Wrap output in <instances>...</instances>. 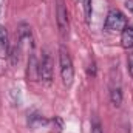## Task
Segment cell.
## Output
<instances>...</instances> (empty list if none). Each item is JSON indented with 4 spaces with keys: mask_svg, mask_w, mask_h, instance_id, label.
I'll return each instance as SVG.
<instances>
[{
    "mask_svg": "<svg viewBox=\"0 0 133 133\" xmlns=\"http://www.w3.org/2000/svg\"><path fill=\"white\" fill-rule=\"evenodd\" d=\"M46 121L42 118V116H37V115H34V116H31L30 118V121H28V124H30V127H36V125H42V124H45Z\"/></svg>",
    "mask_w": 133,
    "mask_h": 133,
    "instance_id": "cell-9",
    "label": "cell"
},
{
    "mask_svg": "<svg viewBox=\"0 0 133 133\" xmlns=\"http://www.w3.org/2000/svg\"><path fill=\"white\" fill-rule=\"evenodd\" d=\"M121 45L125 50L133 48V25H127L121 31Z\"/></svg>",
    "mask_w": 133,
    "mask_h": 133,
    "instance_id": "cell-5",
    "label": "cell"
},
{
    "mask_svg": "<svg viewBox=\"0 0 133 133\" xmlns=\"http://www.w3.org/2000/svg\"><path fill=\"white\" fill-rule=\"evenodd\" d=\"M39 79H42L46 84L53 81V61L50 54H43L42 61L39 62Z\"/></svg>",
    "mask_w": 133,
    "mask_h": 133,
    "instance_id": "cell-4",
    "label": "cell"
},
{
    "mask_svg": "<svg viewBox=\"0 0 133 133\" xmlns=\"http://www.w3.org/2000/svg\"><path fill=\"white\" fill-rule=\"evenodd\" d=\"M56 20H57V26H59V33L62 37L68 36V12H66L65 3L64 0H57V8H56Z\"/></svg>",
    "mask_w": 133,
    "mask_h": 133,
    "instance_id": "cell-3",
    "label": "cell"
},
{
    "mask_svg": "<svg viewBox=\"0 0 133 133\" xmlns=\"http://www.w3.org/2000/svg\"><path fill=\"white\" fill-rule=\"evenodd\" d=\"M91 133H102V129H101V124L98 121L93 122V127H91Z\"/></svg>",
    "mask_w": 133,
    "mask_h": 133,
    "instance_id": "cell-11",
    "label": "cell"
},
{
    "mask_svg": "<svg viewBox=\"0 0 133 133\" xmlns=\"http://www.w3.org/2000/svg\"><path fill=\"white\" fill-rule=\"evenodd\" d=\"M105 30L110 33H119L127 26V20L125 16L119 11V9H110L105 19Z\"/></svg>",
    "mask_w": 133,
    "mask_h": 133,
    "instance_id": "cell-2",
    "label": "cell"
},
{
    "mask_svg": "<svg viewBox=\"0 0 133 133\" xmlns=\"http://www.w3.org/2000/svg\"><path fill=\"white\" fill-rule=\"evenodd\" d=\"M110 98H111V102L115 107H119L121 102H122V91H121V87L119 85H113L111 87V91H110Z\"/></svg>",
    "mask_w": 133,
    "mask_h": 133,
    "instance_id": "cell-8",
    "label": "cell"
},
{
    "mask_svg": "<svg viewBox=\"0 0 133 133\" xmlns=\"http://www.w3.org/2000/svg\"><path fill=\"white\" fill-rule=\"evenodd\" d=\"M8 50H9L8 33H6V28L0 25V59H5L8 56Z\"/></svg>",
    "mask_w": 133,
    "mask_h": 133,
    "instance_id": "cell-6",
    "label": "cell"
},
{
    "mask_svg": "<svg viewBox=\"0 0 133 133\" xmlns=\"http://www.w3.org/2000/svg\"><path fill=\"white\" fill-rule=\"evenodd\" d=\"M127 65H129V73H130V76L133 79V53H130L129 57H127Z\"/></svg>",
    "mask_w": 133,
    "mask_h": 133,
    "instance_id": "cell-10",
    "label": "cell"
},
{
    "mask_svg": "<svg viewBox=\"0 0 133 133\" xmlns=\"http://www.w3.org/2000/svg\"><path fill=\"white\" fill-rule=\"evenodd\" d=\"M84 2H85V0H82V3H84Z\"/></svg>",
    "mask_w": 133,
    "mask_h": 133,
    "instance_id": "cell-14",
    "label": "cell"
},
{
    "mask_svg": "<svg viewBox=\"0 0 133 133\" xmlns=\"http://www.w3.org/2000/svg\"><path fill=\"white\" fill-rule=\"evenodd\" d=\"M3 14V0H0V17Z\"/></svg>",
    "mask_w": 133,
    "mask_h": 133,
    "instance_id": "cell-12",
    "label": "cell"
},
{
    "mask_svg": "<svg viewBox=\"0 0 133 133\" xmlns=\"http://www.w3.org/2000/svg\"><path fill=\"white\" fill-rule=\"evenodd\" d=\"M28 77L31 81H36L39 79V62L36 61V57L31 56L30 62H28Z\"/></svg>",
    "mask_w": 133,
    "mask_h": 133,
    "instance_id": "cell-7",
    "label": "cell"
},
{
    "mask_svg": "<svg viewBox=\"0 0 133 133\" xmlns=\"http://www.w3.org/2000/svg\"><path fill=\"white\" fill-rule=\"evenodd\" d=\"M130 8H132V11H133V5H132V6H130Z\"/></svg>",
    "mask_w": 133,
    "mask_h": 133,
    "instance_id": "cell-13",
    "label": "cell"
},
{
    "mask_svg": "<svg viewBox=\"0 0 133 133\" xmlns=\"http://www.w3.org/2000/svg\"><path fill=\"white\" fill-rule=\"evenodd\" d=\"M59 65H61V76H62V82L64 85L70 87L73 84L74 79V68H73V62L70 57V53L65 46L59 48Z\"/></svg>",
    "mask_w": 133,
    "mask_h": 133,
    "instance_id": "cell-1",
    "label": "cell"
}]
</instances>
